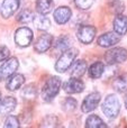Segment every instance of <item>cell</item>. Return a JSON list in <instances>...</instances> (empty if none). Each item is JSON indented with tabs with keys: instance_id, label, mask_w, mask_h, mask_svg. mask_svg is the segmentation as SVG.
<instances>
[{
	"instance_id": "21",
	"label": "cell",
	"mask_w": 127,
	"mask_h": 128,
	"mask_svg": "<svg viewBox=\"0 0 127 128\" xmlns=\"http://www.w3.org/2000/svg\"><path fill=\"white\" fill-rule=\"evenodd\" d=\"M72 43H73V40H72L71 37H69V36H66V35L61 36L55 43V48L63 53L64 51H66V50H69L70 47H71Z\"/></svg>"
},
{
	"instance_id": "6",
	"label": "cell",
	"mask_w": 127,
	"mask_h": 128,
	"mask_svg": "<svg viewBox=\"0 0 127 128\" xmlns=\"http://www.w3.org/2000/svg\"><path fill=\"white\" fill-rule=\"evenodd\" d=\"M18 66H19V62L16 58H7L6 62L0 66V78H1V80H7L9 76L15 74Z\"/></svg>"
},
{
	"instance_id": "9",
	"label": "cell",
	"mask_w": 127,
	"mask_h": 128,
	"mask_svg": "<svg viewBox=\"0 0 127 128\" xmlns=\"http://www.w3.org/2000/svg\"><path fill=\"white\" fill-rule=\"evenodd\" d=\"M20 1L19 0H4L0 7V14L4 18H9L18 10Z\"/></svg>"
},
{
	"instance_id": "10",
	"label": "cell",
	"mask_w": 127,
	"mask_h": 128,
	"mask_svg": "<svg viewBox=\"0 0 127 128\" xmlns=\"http://www.w3.org/2000/svg\"><path fill=\"white\" fill-rule=\"evenodd\" d=\"M52 43H53V36L51 34H42L35 42L34 48L37 53H44V52L48 51Z\"/></svg>"
},
{
	"instance_id": "20",
	"label": "cell",
	"mask_w": 127,
	"mask_h": 128,
	"mask_svg": "<svg viewBox=\"0 0 127 128\" xmlns=\"http://www.w3.org/2000/svg\"><path fill=\"white\" fill-rule=\"evenodd\" d=\"M112 88L117 92H126L127 91V73L117 76L112 81Z\"/></svg>"
},
{
	"instance_id": "7",
	"label": "cell",
	"mask_w": 127,
	"mask_h": 128,
	"mask_svg": "<svg viewBox=\"0 0 127 128\" xmlns=\"http://www.w3.org/2000/svg\"><path fill=\"white\" fill-rule=\"evenodd\" d=\"M96 28L91 25H82L78 29V38L83 44H90L94 40L96 36Z\"/></svg>"
},
{
	"instance_id": "3",
	"label": "cell",
	"mask_w": 127,
	"mask_h": 128,
	"mask_svg": "<svg viewBox=\"0 0 127 128\" xmlns=\"http://www.w3.org/2000/svg\"><path fill=\"white\" fill-rule=\"evenodd\" d=\"M119 110H120V102H119L117 96L108 94L102 104L104 114H105L108 118L114 119V118H116L117 116H118Z\"/></svg>"
},
{
	"instance_id": "25",
	"label": "cell",
	"mask_w": 127,
	"mask_h": 128,
	"mask_svg": "<svg viewBox=\"0 0 127 128\" xmlns=\"http://www.w3.org/2000/svg\"><path fill=\"white\" fill-rule=\"evenodd\" d=\"M33 19H34V14L30 10H27V9L20 11V12L18 14V16H17L18 22H24V24H26V22H30Z\"/></svg>"
},
{
	"instance_id": "18",
	"label": "cell",
	"mask_w": 127,
	"mask_h": 128,
	"mask_svg": "<svg viewBox=\"0 0 127 128\" xmlns=\"http://www.w3.org/2000/svg\"><path fill=\"white\" fill-rule=\"evenodd\" d=\"M54 8L53 0H37L36 1V9L38 14L42 15H47L50 14Z\"/></svg>"
},
{
	"instance_id": "13",
	"label": "cell",
	"mask_w": 127,
	"mask_h": 128,
	"mask_svg": "<svg viewBox=\"0 0 127 128\" xmlns=\"http://www.w3.org/2000/svg\"><path fill=\"white\" fill-rule=\"evenodd\" d=\"M72 17V10L66 6H61L54 11V19L58 25L66 24Z\"/></svg>"
},
{
	"instance_id": "12",
	"label": "cell",
	"mask_w": 127,
	"mask_h": 128,
	"mask_svg": "<svg viewBox=\"0 0 127 128\" xmlns=\"http://www.w3.org/2000/svg\"><path fill=\"white\" fill-rule=\"evenodd\" d=\"M119 40H120V37L117 33H106L99 36V38L97 40V43H98L99 46L107 48V47L115 46Z\"/></svg>"
},
{
	"instance_id": "2",
	"label": "cell",
	"mask_w": 127,
	"mask_h": 128,
	"mask_svg": "<svg viewBox=\"0 0 127 128\" xmlns=\"http://www.w3.org/2000/svg\"><path fill=\"white\" fill-rule=\"evenodd\" d=\"M76 56H78V50L70 47L69 50L63 52L62 55L60 56V58L55 64V70L60 73H64L70 68Z\"/></svg>"
},
{
	"instance_id": "26",
	"label": "cell",
	"mask_w": 127,
	"mask_h": 128,
	"mask_svg": "<svg viewBox=\"0 0 127 128\" xmlns=\"http://www.w3.org/2000/svg\"><path fill=\"white\" fill-rule=\"evenodd\" d=\"M78 106V102H76V99L73 98H66L64 101L62 102V109L66 112H70V111H73L74 109Z\"/></svg>"
},
{
	"instance_id": "32",
	"label": "cell",
	"mask_w": 127,
	"mask_h": 128,
	"mask_svg": "<svg viewBox=\"0 0 127 128\" xmlns=\"http://www.w3.org/2000/svg\"><path fill=\"white\" fill-rule=\"evenodd\" d=\"M125 106H126V109H127V94H126V98H125Z\"/></svg>"
},
{
	"instance_id": "23",
	"label": "cell",
	"mask_w": 127,
	"mask_h": 128,
	"mask_svg": "<svg viewBox=\"0 0 127 128\" xmlns=\"http://www.w3.org/2000/svg\"><path fill=\"white\" fill-rule=\"evenodd\" d=\"M86 127L87 128H106L107 125H106L97 115H90L89 117L87 118Z\"/></svg>"
},
{
	"instance_id": "14",
	"label": "cell",
	"mask_w": 127,
	"mask_h": 128,
	"mask_svg": "<svg viewBox=\"0 0 127 128\" xmlns=\"http://www.w3.org/2000/svg\"><path fill=\"white\" fill-rule=\"evenodd\" d=\"M17 106V101L14 97H6L0 102V115L7 116L15 110Z\"/></svg>"
},
{
	"instance_id": "33",
	"label": "cell",
	"mask_w": 127,
	"mask_h": 128,
	"mask_svg": "<svg viewBox=\"0 0 127 128\" xmlns=\"http://www.w3.org/2000/svg\"><path fill=\"white\" fill-rule=\"evenodd\" d=\"M0 102H1V93H0Z\"/></svg>"
},
{
	"instance_id": "34",
	"label": "cell",
	"mask_w": 127,
	"mask_h": 128,
	"mask_svg": "<svg viewBox=\"0 0 127 128\" xmlns=\"http://www.w3.org/2000/svg\"><path fill=\"white\" fill-rule=\"evenodd\" d=\"M0 81H1V78H0Z\"/></svg>"
},
{
	"instance_id": "24",
	"label": "cell",
	"mask_w": 127,
	"mask_h": 128,
	"mask_svg": "<svg viewBox=\"0 0 127 128\" xmlns=\"http://www.w3.org/2000/svg\"><path fill=\"white\" fill-rule=\"evenodd\" d=\"M22 96L24 99L27 100H34L37 97V88H36L35 84H28L26 86L22 91Z\"/></svg>"
},
{
	"instance_id": "31",
	"label": "cell",
	"mask_w": 127,
	"mask_h": 128,
	"mask_svg": "<svg viewBox=\"0 0 127 128\" xmlns=\"http://www.w3.org/2000/svg\"><path fill=\"white\" fill-rule=\"evenodd\" d=\"M9 55H10V51H9V48L7 46L1 45V46H0V62L6 61L7 58H9Z\"/></svg>"
},
{
	"instance_id": "27",
	"label": "cell",
	"mask_w": 127,
	"mask_h": 128,
	"mask_svg": "<svg viewBox=\"0 0 127 128\" xmlns=\"http://www.w3.org/2000/svg\"><path fill=\"white\" fill-rule=\"evenodd\" d=\"M4 127L6 128H18L19 127V119L17 116H8L4 122Z\"/></svg>"
},
{
	"instance_id": "15",
	"label": "cell",
	"mask_w": 127,
	"mask_h": 128,
	"mask_svg": "<svg viewBox=\"0 0 127 128\" xmlns=\"http://www.w3.org/2000/svg\"><path fill=\"white\" fill-rule=\"evenodd\" d=\"M24 82H25V78L22 74H19V73L18 74H12L11 76L8 78L6 88H7V90L16 91L24 84Z\"/></svg>"
},
{
	"instance_id": "29",
	"label": "cell",
	"mask_w": 127,
	"mask_h": 128,
	"mask_svg": "<svg viewBox=\"0 0 127 128\" xmlns=\"http://www.w3.org/2000/svg\"><path fill=\"white\" fill-rule=\"evenodd\" d=\"M109 6L112 8V10L117 15H119V14H122L124 11V4L122 1H119V0H114L112 2H110Z\"/></svg>"
},
{
	"instance_id": "28",
	"label": "cell",
	"mask_w": 127,
	"mask_h": 128,
	"mask_svg": "<svg viewBox=\"0 0 127 128\" xmlns=\"http://www.w3.org/2000/svg\"><path fill=\"white\" fill-rule=\"evenodd\" d=\"M94 0H74V4L81 10H87L94 4Z\"/></svg>"
},
{
	"instance_id": "22",
	"label": "cell",
	"mask_w": 127,
	"mask_h": 128,
	"mask_svg": "<svg viewBox=\"0 0 127 128\" xmlns=\"http://www.w3.org/2000/svg\"><path fill=\"white\" fill-rule=\"evenodd\" d=\"M104 71H105V66L101 62H94L91 66L89 68V76L91 79H99L102 75Z\"/></svg>"
},
{
	"instance_id": "17",
	"label": "cell",
	"mask_w": 127,
	"mask_h": 128,
	"mask_svg": "<svg viewBox=\"0 0 127 128\" xmlns=\"http://www.w3.org/2000/svg\"><path fill=\"white\" fill-rule=\"evenodd\" d=\"M70 73L72 76L74 78H80L84 74V72L87 71V63L84 60H79L72 63V65L70 66Z\"/></svg>"
},
{
	"instance_id": "11",
	"label": "cell",
	"mask_w": 127,
	"mask_h": 128,
	"mask_svg": "<svg viewBox=\"0 0 127 128\" xmlns=\"http://www.w3.org/2000/svg\"><path fill=\"white\" fill-rule=\"evenodd\" d=\"M63 89L66 93H80L84 90V83L79 78L72 76V79L68 80L64 84H63Z\"/></svg>"
},
{
	"instance_id": "4",
	"label": "cell",
	"mask_w": 127,
	"mask_h": 128,
	"mask_svg": "<svg viewBox=\"0 0 127 128\" xmlns=\"http://www.w3.org/2000/svg\"><path fill=\"white\" fill-rule=\"evenodd\" d=\"M105 60L109 65L123 63L127 60V51L123 47H115L105 54Z\"/></svg>"
},
{
	"instance_id": "16",
	"label": "cell",
	"mask_w": 127,
	"mask_h": 128,
	"mask_svg": "<svg viewBox=\"0 0 127 128\" xmlns=\"http://www.w3.org/2000/svg\"><path fill=\"white\" fill-rule=\"evenodd\" d=\"M114 30L119 36L126 35L127 33V17L124 15H117L114 20Z\"/></svg>"
},
{
	"instance_id": "8",
	"label": "cell",
	"mask_w": 127,
	"mask_h": 128,
	"mask_svg": "<svg viewBox=\"0 0 127 128\" xmlns=\"http://www.w3.org/2000/svg\"><path fill=\"white\" fill-rule=\"evenodd\" d=\"M100 93L99 92H92L90 94H88L87 97L84 98L82 104H81V110L83 112H90V111L94 110V109L98 107L99 102H100Z\"/></svg>"
},
{
	"instance_id": "30",
	"label": "cell",
	"mask_w": 127,
	"mask_h": 128,
	"mask_svg": "<svg viewBox=\"0 0 127 128\" xmlns=\"http://www.w3.org/2000/svg\"><path fill=\"white\" fill-rule=\"evenodd\" d=\"M56 125H58V118L55 116L50 115L44 119L42 126L43 127H55Z\"/></svg>"
},
{
	"instance_id": "5",
	"label": "cell",
	"mask_w": 127,
	"mask_h": 128,
	"mask_svg": "<svg viewBox=\"0 0 127 128\" xmlns=\"http://www.w3.org/2000/svg\"><path fill=\"white\" fill-rule=\"evenodd\" d=\"M33 40V32L28 27H20L15 33V42L18 46L27 47Z\"/></svg>"
},
{
	"instance_id": "19",
	"label": "cell",
	"mask_w": 127,
	"mask_h": 128,
	"mask_svg": "<svg viewBox=\"0 0 127 128\" xmlns=\"http://www.w3.org/2000/svg\"><path fill=\"white\" fill-rule=\"evenodd\" d=\"M33 22L35 24L36 28L40 29V30H47L51 27L50 19L47 17H45V15H42V14H38V15L34 16Z\"/></svg>"
},
{
	"instance_id": "1",
	"label": "cell",
	"mask_w": 127,
	"mask_h": 128,
	"mask_svg": "<svg viewBox=\"0 0 127 128\" xmlns=\"http://www.w3.org/2000/svg\"><path fill=\"white\" fill-rule=\"evenodd\" d=\"M61 79L58 76H52L46 81L42 91V98L45 102H51L56 94L58 93L61 88Z\"/></svg>"
}]
</instances>
